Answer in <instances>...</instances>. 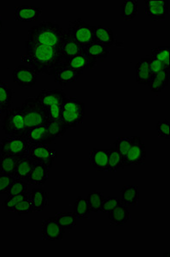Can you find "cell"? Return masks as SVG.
I'll return each mask as SVG.
<instances>
[{
	"label": "cell",
	"mask_w": 170,
	"mask_h": 257,
	"mask_svg": "<svg viewBox=\"0 0 170 257\" xmlns=\"http://www.w3.org/2000/svg\"><path fill=\"white\" fill-rule=\"evenodd\" d=\"M170 70H161L150 77L148 83L150 90L155 94H160L167 88L168 85L170 84Z\"/></svg>",
	"instance_id": "ac0fdd59"
},
{
	"label": "cell",
	"mask_w": 170,
	"mask_h": 257,
	"mask_svg": "<svg viewBox=\"0 0 170 257\" xmlns=\"http://www.w3.org/2000/svg\"><path fill=\"white\" fill-rule=\"evenodd\" d=\"M150 56L158 59L170 70V48L168 47H155L150 50Z\"/></svg>",
	"instance_id": "f35d334b"
},
{
	"label": "cell",
	"mask_w": 170,
	"mask_h": 257,
	"mask_svg": "<svg viewBox=\"0 0 170 257\" xmlns=\"http://www.w3.org/2000/svg\"><path fill=\"white\" fill-rule=\"evenodd\" d=\"M108 153V172H116L122 168L124 157L122 156L119 151L116 148L107 150Z\"/></svg>",
	"instance_id": "e575fe53"
},
{
	"label": "cell",
	"mask_w": 170,
	"mask_h": 257,
	"mask_svg": "<svg viewBox=\"0 0 170 257\" xmlns=\"http://www.w3.org/2000/svg\"><path fill=\"white\" fill-rule=\"evenodd\" d=\"M13 176L0 173V194H7L12 183L14 181Z\"/></svg>",
	"instance_id": "ee69618b"
},
{
	"label": "cell",
	"mask_w": 170,
	"mask_h": 257,
	"mask_svg": "<svg viewBox=\"0 0 170 257\" xmlns=\"http://www.w3.org/2000/svg\"><path fill=\"white\" fill-rule=\"evenodd\" d=\"M162 70H168V69H166L164 64H162L161 61H159L158 59L150 57V71L152 76L158 73Z\"/></svg>",
	"instance_id": "7dc6e473"
},
{
	"label": "cell",
	"mask_w": 170,
	"mask_h": 257,
	"mask_svg": "<svg viewBox=\"0 0 170 257\" xmlns=\"http://www.w3.org/2000/svg\"><path fill=\"white\" fill-rule=\"evenodd\" d=\"M18 159L19 157L0 155V173L14 177Z\"/></svg>",
	"instance_id": "1f68e13d"
},
{
	"label": "cell",
	"mask_w": 170,
	"mask_h": 257,
	"mask_svg": "<svg viewBox=\"0 0 170 257\" xmlns=\"http://www.w3.org/2000/svg\"><path fill=\"white\" fill-rule=\"evenodd\" d=\"M146 158V150L143 141L140 137H132V144L128 152L124 157L122 168L144 165Z\"/></svg>",
	"instance_id": "52a82bcc"
},
{
	"label": "cell",
	"mask_w": 170,
	"mask_h": 257,
	"mask_svg": "<svg viewBox=\"0 0 170 257\" xmlns=\"http://www.w3.org/2000/svg\"><path fill=\"white\" fill-rule=\"evenodd\" d=\"M136 82L140 85H148L152 75L150 71V59H141L135 66Z\"/></svg>",
	"instance_id": "d4e9b609"
},
{
	"label": "cell",
	"mask_w": 170,
	"mask_h": 257,
	"mask_svg": "<svg viewBox=\"0 0 170 257\" xmlns=\"http://www.w3.org/2000/svg\"><path fill=\"white\" fill-rule=\"evenodd\" d=\"M62 110L85 114V103L74 97L67 96L62 103Z\"/></svg>",
	"instance_id": "8d00e7d4"
},
{
	"label": "cell",
	"mask_w": 170,
	"mask_h": 257,
	"mask_svg": "<svg viewBox=\"0 0 170 257\" xmlns=\"http://www.w3.org/2000/svg\"><path fill=\"white\" fill-rule=\"evenodd\" d=\"M2 122L4 134L10 137H26L28 128L26 127L24 114L20 107L10 109Z\"/></svg>",
	"instance_id": "277c9868"
},
{
	"label": "cell",
	"mask_w": 170,
	"mask_h": 257,
	"mask_svg": "<svg viewBox=\"0 0 170 257\" xmlns=\"http://www.w3.org/2000/svg\"><path fill=\"white\" fill-rule=\"evenodd\" d=\"M22 61L38 75L53 76L65 63L59 47L30 43H26V53L22 57Z\"/></svg>",
	"instance_id": "6da1fadb"
},
{
	"label": "cell",
	"mask_w": 170,
	"mask_h": 257,
	"mask_svg": "<svg viewBox=\"0 0 170 257\" xmlns=\"http://www.w3.org/2000/svg\"><path fill=\"white\" fill-rule=\"evenodd\" d=\"M104 200L103 193L98 190H91L88 193L86 201L90 208L91 213H100V208L102 207Z\"/></svg>",
	"instance_id": "836d02e7"
},
{
	"label": "cell",
	"mask_w": 170,
	"mask_h": 257,
	"mask_svg": "<svg viewBox=\"0 0 170 257\" xmlns=\"http://www.w3.org/2000/svg\"><path fill=\"white\" fill-rule=\"evenodd\" d=\"M64 230L62 229L54 218L42 220V238L46 241H59L62 239Z\"/></svg>",
	"instance_id": "4fadbf2b"
},
{
	"label": "cell",
	"mask_w": 170,
	"mask_h": 257,
	"mask_svg": "<svg viewBox=\"0 0 170 257\" xmlns=\"http://www.w3.org/2000/svg\"><path fill=\"white\" fill-rule=\"evenodd\" d=\"M12 212L18 213L19 216L26 215V214L32 213V203H31L30 198L25 199L22 202H19Z\"/></svg>",
	"instance_id": "b9f144b4"
},
{
	"label": "cell",
	"mask_w": 170,
	"mask_h": 257,
	"mask_svg": "<svg viewBox=\"0 0 170 257\" xmlns=\"http://www.w3.org/2000/svg\"><path fill=\"white\" fill-rule=\"evenodd\" d=\"M32 212L42 213L49 203V194L42 188H36L30 192Z\"/></svg>",
	"instance_id": "e0dca14e"
},
{
	"label": "cell",
	"mask_w": 170,
	"mask_h": 257,
	"mask_svg": "<svg viewBox=\"0 0 170 257\" xmlns=\"http://www.w3.org/2000/svg\"><path fill=\"white\" fill-rule=\"evenodd\" d=\"M66 31L80 47H86L95 42L94 26L86 23L82 18L71 22Z\"/></svg>",
	"instance_id": "5b68a950"
},
{
	"label": "cell",
	"mask_w": 170,
	"mask_h": 257,
	"mask_svg": "<svg viewBox=\"0 0 170 257\" xmlns=\"http://www.w3.org/2000/svg\"><path fill=\"white\" fill-rule=\"evenodd\" d=\"M28 185L30 184H28L26 181H25L24 179L14 178V181L12 183V186H10L9 191L7 193V196H20V195L26 194V193L28 192Z\"/></svg>",
	"instance_id": "74e56055"
},
{
	"label": "cell",
	"mask_w": 170,
	"mask_h": 257,
	"mask_svg": "<svg viewBox=\"0 0 170 257\" xmlns=\"http://www.w3.org/2000/svg\"><path fill=\"white\" fill-rule=\"evenodd\" d=\"M94 41L100 44L103 45L104 47L110 48L114 43V33L112 29L107 27L98 25L94 26Z\"/></svg>",
	"instance_id": "7402d4cb"
},
{
	"label": "cell",
	"mask_w": 170,
	"mask_h": 257,
	"mask_svg": "<svg viewBox=\"0 0 170 257\" xmlns=\"http://www.w3.org/2000/svg\"><path fill=\"white\" fill-rule=\"evenodd\" d=\"M32 162L34 161L30 158L28 155L19 157L18 163H16V167L14 178L24 179L26 181L32 171Z\"/></svg>",
	"instance_id": "484cf974"
},
{
	"label": "cell",
	"mask_w": 170,
	"mask_h": 257,
	"mask_svg": "<svg viewBox=\"0 0 170 257\" xmlns=\"http://www.w3.org/2000/svg\"><path fill=\"white\" fill-rule=\"evenodd\" d=\"M62 67L68 68L70 70H74L76 72L83 74L86 70H88V62L86 58L85 52L83 48L82 52L79 55L74 57L72 59H68L65 62Z\"/></svg>",
	"instance_id": "83f0119b"
},
{
	"label": "cell",
	"mask_w": 170,
	"mask_h": 257,
	"mask_svg": "<svg viewBox=\"0 0 170 257\" xmlns=\"http://www.w3.org/2000/svg\"><path fill=\"white\" fill-rule=\"evenodd\" d=\"M85 114L62 110L60 121L64 124L66 128H76L82 123Z\"/></svg>",
	"instance_id": "f1b7e54d"
},
{
	"label": "cell",
	"mask_w": 170,
	"mask_h": 257,
	"mask_svg": "<svg viewBox=\"0 0 170 257\" xmlns=\"http://www.w3.org/2000/svg\"><path fill=\"white\" fill-rule=\"evenodd\" d=\"M64 32V30L59 24L50 21H43L38 25L28 29V38L26 43L59 47Z\"/></svg>",
	"instance_id": "7a4b0ae2"
},
{
	"label": "cell",
	"mask_w": 170,
	"mask_h": 257,
	"mask_svg": "<svg viewBox=\"0 0 170 257\" xmlns=\"http://www.w3.org/2000/svg\"><path fill=\"white\" fill-rule=\"evenodd\" d=\"M2 31V18L0 16V33Z\"/></svg>",
	"instance_id": "c3c4849f"
},
{
	"label": "cell",
	"mask_w": 170,
	"mask_h": 257,
	"mask_svg": "<svg viewBox=\"0 0 170 257\" xmlns=\"http://www.w3.org/2000/svg\"><path fill=\"white\" fill-rule=\"evenodd\" d=\"M156 131L158 133L159 138H164L168 140L170 138V121L164 120L156 123Z\"/></svg>",
	"instance_id": "f6af8a7d"
},
{
	"label": "cell",
	"mask_w": 170,
	"mask_h": 257,
	"mask_svg": "<svg viewBox=\"0 0 170 257\" xmlns=\"http://www.w3.org/2000/svg\"><path fill=\"white\" fill-rule=\"evenodd\" d=\"M25 138H26L31 147L38 145V144L48 145L46 125H38L34 128H30Z\"/></svg>",
	"instance_id": "603a6c76"
},
{
	"label": "cell",
	"mask_w": 170,
	"mask_h": 257,
	"mask_svg": "<svg viewBox=\"0 0 170 257\" xmlns=\"http://www.w3.org/2000/svg\"><path fill=\"white\" fill-rule=\"evenodd\" d=\"M120 204V199L118 197H112L108 196L107 198H104L102 207L100 208V213H108L110 211L113 210L114 208H116L118 205Z\"/></svg>",
	"instance_id": "7bdbcfd3"
},
{
	"label": "cell",
	"mask_w": 170,
	"mask_h": 257,
	"mask_svg": "<svg viewBox=\"0 0 170 257\" xmlns=\"http://www.w3.org/2000/svg\"><path fill=\"white\" fill-rule=\"evenodd\" d=\"M138 3L135 0H125L120 6V17L124 20H132L138 14Z\"/></svg>",
	"instance_id": "d6a6232c"
},
{
	"label": "cell",
	"mask_w": 170,
	"mask_h": 257,
	"mask_svg": "<svg viewBox=\"0 0 170 257\" xmlns=\"http://www.w3.org/2000/svg\"><path fill=\"white\" fill-rule=\"evenodd\" d=\"M59 48H60V52L62 53V58L66 62L68 59L79 55L80 53L82 52L84 47H80L67 31H64Z\"/></svg>",
	"instance_id": "5bb4252c"
},
{
	"label": "cell",
	"mask_w": 170,
	"mask_h": 257,
	"mask_svg": "<svg viewBox=\"0 0 170 257\" xmlns=\"http://www.w3.org/2000/svg\"><path fill=\"white\" fill-rule=\"evenodd\" d=\"M30 148L31 146L25 137L7 136L0 142V155L22 157L28 155Z\"/></svg>",
	"instance_id": "8992f818"
},
{
	"label": "cell",
	"mask_w": 170,
	"mask_h": 257,
	"mask_svg": "<svg viewBox=\"0 0 170 257\" xmlns=\"http://www.w3.org/2000/svg\"><path fill=\"white\" fill-rule=\"evenodd\" d=\"M28 156L32 161L42 162L50 169L58 158V151L50 149L46 144H38L30 148Z\"/></svg>",
	"instance_id": "9c48e42d"
},
{
	"label": "cell",
	"mask_w": 170,
	"mask_h": 257,
	"mask_svg": "<svg viewBox=\"0 0 170 257\" xmlns=\"http://www.w3.org/2000/svg\"><path fill=\"white\" fill-rule=\"evenodd\" d=\"M1 115H2V111H1V108H0V117H1Z\"/></svg>",
	"instance_id": "681fc988"
},
{
	"label": "cell",
	"mask_w": 170,
	"mask_h": 257,
	"mask_svg": "<svg viewBox=\"0 0 170 257\" xmlns=\"http://www.w3.org/2000/svg\"><path fill=\"white\" fill-rule=\"evenodd\" d=\"M73 213L76 219H88L91 215V211L88 206L86 199L78 196L74 204Z\"/></svg>",
	"instance_id": "4dcf8cb0"
},
{
	"label": "cell",
	"mask_w": 170,
	"mask_h": 257,
	"mask_svg": "<svg viewBox=\"0 0 170 257\" xmlns=\"http://www.w3.org/2000/svg\"><path fill=\"white\" fill-rule=\"evenodd\" d=\"M46 111L49 121H58L61 118L62 111V105H52L47 109Z\"/></svg>",
	"instance_id": "bcb514c9"
},
{
	"label": "cell",
	"mask_w": 170,
	"mask_h": 257,
	"mask_svg": "<svg viewBox=\"0 0 170 257\" xmlns=\"http://www.w3.org/2000/svg\"><path fill=\"white\" fill-rule=\"evenodd\" d=\"M47 136H48V145L52 144L55 141L62 137L66 132L67 128L60 121H50L46 124Z\"/></svg>",
	"instance_id": "4316f807"
},
{
	"label": "cell",
	"mask_w": 170,
	"mask_h": 257,
	"mask_svg": "<svg viewBox=\"0 0 170 257\" xmlns=\"http://www.w3.org/2000/svg\"><path fill=\"white\" fill-rule=\"evenodd\" d=\"M140 200V191L138 185L128 184L125 185L120 190V203L126 207L137 206Z\"/></svg>",
	"instance_id": "d6986e66"
},
{
	"label": "cell",
	"mask_w": 170,
	"mask_h": 257,
	"mask_svg": "<svg viewBox=\"0 0 170 257\" xmlns=\"http://www.w3.org/2000/svg\"><path fill=\"white\" fill-rule=\"evenodd\" d=\"M20 108L28 130L36 126L46 125L50 122L46 110L38 102L36 97H30L25 99Z\"/></svg>",
	"instance_id": "3957f363"
},
{
	"label": "cell",
	"mask_w": 170,
	"mask_h": 257,
	"mask_svg": "<svg viewBox=\"0 0 170 257\" xmlns=\"http://www.w3.org/2000/svg\"><path fill=\"white\" fill-rule=\"evenodd\" d=\"M67 94L62 89H44L36 99L46 110L52 105H62Z\"/></svg>",
	"instance_id": "8fae6325"
},
{
	"label": "cell",
	"mask_w": 170,
	"mask_h": 257,
	"mask_svg": "<svg viewBox=\"0 0 170 257\" xmlns=\"http://www.w3.org/2000/svg\"><path fill=\"white\" fill-rule=\"evenodd\" d=\"M49 168L38 161L32 162V171L26 181L30 185L43 186L49 179Z\"/></svg>",
	"instance_id": "9a60e30c"
},
{
	"label": "cell",
	"mask_w": 170,
	"mask_h": 257,
	"mask_svg": "<svg viewBox=\"0 0 170 257\" xmlns=\"http://www.w3.org/2000/svg\"><path fill=\"white\" fill-rule=\"evenodd\" d=\"M132 144V137H119L116 138V140L114 141V148L118 149L119 153L122 157L126 155V153L128 152L129 149L131 148Z\"/></svg>",
	"instance_id": "60d3db41"
},
{
	"label": "cell",
	"mask_w": 170,
	"mask_h": 257,
	"mask_svg": "<svg viewBox=\"0 0 170 257\" xmlns=\"http://www.w3.org/2000/svg\"><path fill=\"white\" fill-rule=\"evenodd\" d=\"M86 62H88V69H92L97 64L98 60L104 61L107 58L110 53V50L107 47H104L103 45L98 42H94L92 44L89 45L88 47H84Z\"/></svg>",
	"instance_id": "7c38bea8"
},
{
	"label": "cell",
	"mask_w": 170,
	"mask_h": 257,
	"mask_svg": "<svg viewBox=\"0 0 170 257\" xmlns=\"http://www.w3.org/2000/svg\"><path fill=\"white\" fill-rule=\"evenodd\" d=\"M82 75V74L70 70L68 68L61 67L56 70L54 77H55L56 83H58L62 88H65V87H67L68 85L76 82Z\"/></svg>",
	"instance_id": "cb8c5ba5"
},
{
	"label": "cell",
	"mask_w": 170,
	"mask_h": 257,
	"mask_svg": "<svg viewBox=\"0 0 170 257\" xmlns=\"http://www.w3.org/2000/svg\"><path fill=\"white\" fill-rule=\"evenodd\" d=\"M13 91L10 88L9 84L0 81V108L2 113L9 111L12 106Z\"/></svg>",
	"instance_id": "f546056e"
},
{
	"label": "cell",
	"mask_w": 170,
	"mask_h": 257,
	"mask_svg": "<svg viewBox=\"0 0 170 257\" xmlns=\"http://www.w3.org/2000/svg\"><path fill=\"white\" fill-rule=\"evenodd\" d=\"M90 162L94 169L98 172H108L107 150L94 148L90 154Z\"/></svg>",
	"instance_id": "ffe728a7"
},
{
	"label": "cell",
	"mask_w": 170,
	"mask_h": 257,
	"mask_svg": "<svg viewBox=\"0 0 170 257\" xmlns=\"http://www.w3.org/2000/svg\"><path fill=\"white\" fill-rule=\"evenodd\" d=\"M12 79L21 88H32L37 83L38 74L28 65H19L13 70Z\"/></svg>",
	"instance_id": "ba28073f"
},
{
	"label": "cell",
	"mask_w": 170,
	"mask_h": 257,
	"mask_svg": "<svg viewBox=\"0 0 170 257\" xmlns=\"http://www.w3.org/2000/svg\"><path fill=\"white\" fill-rule=\"evenodd\" d=\"M110 223L114 226H122L128 222L130 219V212L128 207L120 203L113 210L108 213Z\"/></svg>",
	"instance_id": "44dd1931"
},
{
	"label": "cell",
	"mask_w": 170,
	"mask_h": 257,
	"mask_svg": "<svg viewBox=\"0 0 170 257\" xmlns=\"http://www.w3.org/2000/svg\"><path fill=\"white\" fill-rule=\"evenodd\" d=\"M28 198H30V192L20 195V196H8L7 199L4 201L2 206L7 212L10 213L19 202H22L24 200Z\"/></svg>",
	"instance_id": "ab89813d"
},
{
	"label": "cell",
	"mask_w": 170,
	"mask_h": 257,
	"mask_svg": "<svg viewBox=\"0 0 170 257\" xmlns=\"http://www.w3.org/2000/svg\"><path fill=\"white\" fill-rule=\"evenodd\" d=\"M54 219L64 231L76 226V217L73 213H56Z\"/></svg>",
	"instance_id": "d590c367"
},
{
	"label": "cell",
	"mask_w": 170,
	"mask_h": 257,
	"mask_svg": "<svg viewBox=\"0 0 170 257\" xmlns=\"http://www.w3.org/2000/svg\"><path fill=\"white\" fill-rule=\"evenodd\" d=\"M42 14V9L38 6H22L15 7V19L24 24L37 21Z\"/></svg>",
	"instance_id": "2e32d148"
},
{
	"label": "cell",
	"mask_w": 170,
	"mask_h": 257,
	"mask_svg": "<svg viewBox=\"0 0 170 257\" xmlns=\"http://www.w3.org/2000/svg\"><path fill=\"white\" fill-rule=\"evenodd\" d=\"M170 0H146L144 2L146 14L152 20H165L170 12Z\"/></svg>",
	"instance_id": "30bf717a"
}]
</instances>
